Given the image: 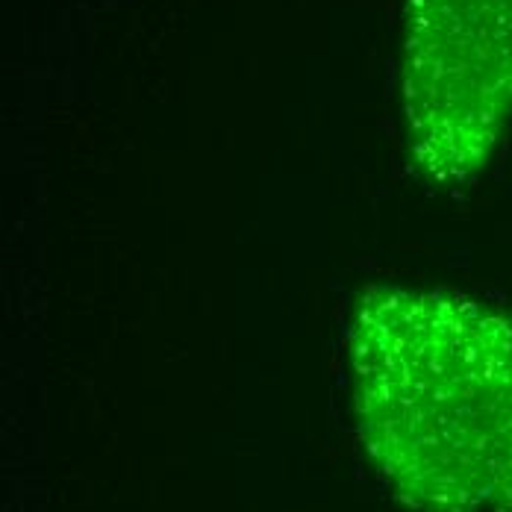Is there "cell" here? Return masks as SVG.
<instances>
[{
	"label": "cell",
	"mask_w": 512,
	"mask_h": 512,
	"mask_svg": "<svg viewBox=\"0 0 512 512\" xmlns=\"http://www.w3.org/2000/svg\"><path fill=\"white\" fill-rule=\"evenodd\" d=\"M404 101L424 177L468 183L512 118V0H410Z\"/></svg>",
	"instance_id": "2"
},
{
	"label": "cell",
	"mask_w": 512,
	"mask_h": 512,
	"mask_svg": "<svg viewBox=\"0 0 512 512\" xmlns=\"http://www.w3.org/2000/svg\"><path fill=\"white\" fill-rule=\"evenodd\" d=\"M362 433L430 512H512V321L454 292L371 289L351 324Z\"/></svg>",
	"instance_id": "1"
}]
</instances>
